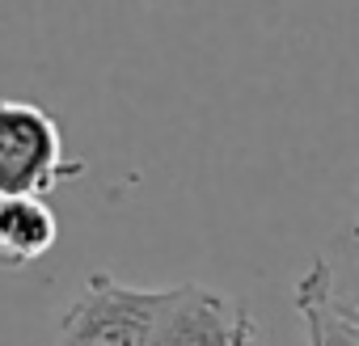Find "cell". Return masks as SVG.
Listing matches in <instances>:
<instances>
[{
  "mask_svg": "<svg viewBox=\"0 0 359 346\" xmlns=\"http://www.w3.org/2000/svg\"><path fill=\"white\" fill-rule=\"evenodd\" d=\"M60 241V220L43 195H0V270H26Z\"/></svg>",
  "mask_w": 359,
  "mask_h": 346,
  "instance_id": "obj_5",
  "label": "cell"
},
{
  "mask_svg": "<svg viewBox=\"0 0 359 346\" xmlns=\"http://www.w3.org/2000/svg\"><path fill=\"white\" fill-rule=\"evenodd\" d=\"M148 346H262L254 308L212 283H177L148 333Z\"/></svg>",
  "mask_w": 359,
  "mask_h": 346,
  "instance_id": "obj_3",
  "label": "cell"
},
{
  "mask_svg": "<svg viewBox=\"0 0 359 346\" xmlns=\"http://www.w3.org/2000/svg\"><path fill=\"white\" fill-rule=\"evenodd\" d=\"M85 173V160L64 152L55 114L34 102H0V195H47Z\"/></svg>",
  "mask_w": 359,
  "mask_h": 346,
  "instance_id": "obj_2",
  "label": "cell"
},
{
  "mask_svg": "<svg viewBox=\"0 0 359 346\" xmlns=\"http://www.w3.org/2000/svg\"><path fill=\"white\" fill-rule=\"evenodd\" d=\"M169 287H131L93 270L55 325V346H148Z\"/></svg>",
  "mask_w": 359,
  "mask_h": 346,
  "instance_id": "obj_1",
  "label": "cell"
},
{
  "mask_svg": "<svg viewBox=\"0 0 359 346\" xmlns=\"http://www.w3.org/2000/svg\"><path fill=\"white\" fill-rule=\"evenodd\" d=\"M309 346H359V296L351 258L321 254L292 287Z\"/></svg>",
  "mask_w": 359,
  "mask_h": 346,
  "instance_id": "obj_4",
  "label": "cell"
}]
</instances>
